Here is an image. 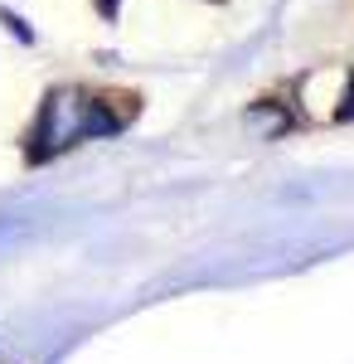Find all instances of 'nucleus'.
<instances>
[{
    "instance_id": "f257e3e1",
    "label": "nucleus",
    "mask_w": 354,
    "mask_h": 364,
    "mask_svg": "<svg viewBox=\"0 0 354 364\" xmlns=\"http://www.w3.org/2000/svg\"><path fill=\"white\" fill-rule=\"evenodd\" d=\"M117 102H122V97L92 92V87H78V83L49 87V97L39 102V117H34V127H29L25 156L29 161H54V156H63V151H73L78 141L122 132V127L136 117V107L117 112Z\"/></svg>"
},
{
    "instance_id": "f03ea898",
    "label": "nucleus",
    "mask_w": 354,
    "mask_h": 364,
    "mask_svg": "<svg viewBox=\"0 0 354 364\" xmlns=\"http://www.w3.org/2000/svg\"><path fill=\"white\" fill-rule=\"evenodd\" d=\"M243 127L252 132V136L272 141V136H281V132L291 127V117H286V107H281V102H272V97H262V102H252V107H247Z\"/></svg>"
},
{
    "instance_id": "7ed1b4c3",
    "label": "nucleus",
    "mask_w": 354,
    "mask_h": 364,
    "mask_svg": "<svg viewBox=\"0 0 354 364\" xmlns=\"http://www.w3.org/2000/svg\"><path fill=\"white\" fill-rule=\"evenodd\" d=\"M92 5H97L102 20H117V10H122V0H92Z\"/></svg>"
},
{
    "instance_id": "20e7f679",
    "label": "nucleus",
    "mask_w": 354,
    "mask_h": 364,
    "mask_svg": "<svg viewBox=\"0 0 354 364\" xmlns=\"http://www.w3.org/2000/svg\"><path fill=\"white\" fill-rule=\"evenodd\" d=\"M214 5H223V0H214Z\"/></svg>"
}]
</instances>
